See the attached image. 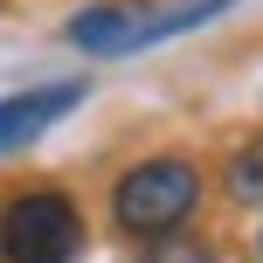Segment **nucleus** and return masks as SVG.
<instances>
[{
  "label": "nucleus",
  "instance_id": "nucleus-2",
  "mask_svg": "<svg viewBox=\"0 0 263 263\" xmlns=\"http://www.w3.org/2000/svg\"><path fill=\"white\" fill-rule=\"evenodd\" d=\"M194 201H201V173L187 159H145V166H132L111 187V215H118V229H132V236L180 229L194 215Z\"/></svg>",
  "mask_w": 263,
  "mask_h": 263
},
{
  "label": "nucleus",
  "instance_id": "nucleus-4",
  "mask_svg": "<svg viewBox=\"0 0 263 263\" xmlns=\"http://www.w3.org/2000/svg\"><path fill=\"white\" fill-rule=\"evenodd\" d=\"M229 7H236V0H173V7H159V14H132V28H125L118 55H139V49H159V42L187 35V28L215 21V14H229Z\"/></svg>",
  "mask_w": 263,
  "mask_h": 263
},
{
  "label": "nucleus",
  "instance_id": "nucleus-1",
  "mask_svg": "<svg viewBox=\"0 0 263 263\" xmlns=\"http://www.w3.org/2000/svg\"><path fill=\"white\" fill-rule=\"evenodd\" d=\"M83 256V215L69 194L35 187L0 208V263H77Z\"/></svg>",
  "mask_w": 263,
  "mask_h": 263
},
{
  "label": "nucleus",
  "instance_id": "nucleus-5",
  "mask_svg": "<svg viewBox=\"0 0 263 263\" xmlns=\"http://www.w3.org/2000/svg\"><path fill=\"white\" fill-rule=\"evenodd\" d=\"M125 28H132V7H83V14H69V42L90 49V55H118Z\"/></svg>",
  "mask_w": 263,
  "mask_h": 263
},
{
  "label": "nucleus",
  "instance_id": "nucleus-3",
  "mask_svg": "<svg viewBox=\"0 0 263 263\" xmlns=\"http://www.w3.org/2000/svg\"><path fill=\"white\" fill-rule=\"evenodd\" d=\"M83 104V83H42V90H21V97H0V153H21L35 145L55 118Z\"/></svg>",
  "mask_w": 263,
  "mask_h": 263
}]
</instances>
